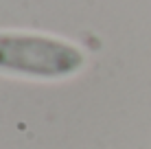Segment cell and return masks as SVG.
<instances>
[{
	"label": "cell",
	"mask_w": 151,
	"mask_h": 149,
	"mask_svg": "<svg viewBox=\"0 0 151 149\" xmlns=\"http://www.w3.org/2000/svg\"><path fill=\"white\" fill-rule=\"evenodd\" d=\"M86 66V55L72 42L40 33H0V73L29 79H66Z\"/></svg>",
	"instance_id": "6da1fadb"
}]
</instances>
